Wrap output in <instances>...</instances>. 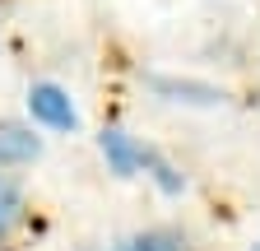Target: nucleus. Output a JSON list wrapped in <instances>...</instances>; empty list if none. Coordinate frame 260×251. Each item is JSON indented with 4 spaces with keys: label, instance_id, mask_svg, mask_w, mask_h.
<instances>
[{
    "label": "nucleus",
    "instance_id": "obj_1",
    "mask_svg": "<svg viewBox=\"0 0 260 251\" xmlns=\"http://www.w3.org/2000/svg\"><path fill=\"white\" fill-rule=\"evenodd\" d=\"M28 107H32V116L42 125H51V131H75V121H79L70 98H65V88H56V84H38L28 93Z\"/></svg>",
    "mask_w": 260,
    "mask_h": 251
},
{
    "label": "nucleus",
    "instance_id": "obj_2",
    "mask_svg": "<svg viewBox=\"0 0 260 251\" xmlns=\"http://www.w3.org/2000/svg\"><path fill=\"white\" fill-rule=\"evenodd\" d=\"M103 153H107V163H112L121 177H130V172L144 168V153H149V149H140L125 131H103Z\"/></svg>",
    "mask_w": 260,
    "mask_h": 251
},
{
    "label": "nucleus",
    "instance_id": "obj_3",
    "mask_svg": "<svg viewBox=\"0 0 260 251\" xmlns=\"http://www.w3.org/2000/svg\"><path fill=\"white\" fill-rule=\"evenodd\" d=\"M38 149H42V140L32 131H23V125H14V121H0V168L38 159Z\"/></svg>",
    "mask_w": 260,
    "mask_h": 251
},
{
    "label": "nucleus",
    "instance_id": "obj_4",
    "mask_svg": "<svg viewBox=\"0 0 260 251\" xmlns=\"http://www.w3.org/2000/svg\"><path fill=\"white\" fill-rule=\"evenodd\" d=\"M19 218H23V200H19V191H14V186L0 177V237H5V233L19 224Z\"/></svg>",
    "mask_w": 260,
    "mask_h": 251
},
{
    "label": "nucleus",
    "instance_id": "obj_5",
    "mask_svg": "<svg viewBox=\"0 0 260 251\" xmlns=\"http://www.w3.org/2000/svg\"><path fill=\"white\" fill-rule=\"evenodd\" d=\"M158 93H172V98H186V103H218V98H223L218 88H205V84H172V79H158Z\"/></svg>",
    "mask_w": 260,
    "mask_h": 251
},
{
    "label": "nucleus",
    "instance_id": "obj_6",
    "mask_svg": "<svg viewBox=\"0 0 260 251\" xmlns=\"http://www.w3.org/2000/svg\"><path fill=\"white\" fill-rule=\"evenodd\" d=\"M130 251H181V237L177 233H140L135 242H130Z\"/></svg>",
    "mask_w": 260,
    "mask_h": 251
},
{
    "label": "nucleus",
    "instance_id": "obj_7",
    "mask_svg": "<svg viewBox=\"0 0 260 251\" xmlns=\"http://www.w3.org/2000/svg\"><path fill=\"white\" fill-rule=\"evenodd\" d=\"M251 251H260V246H251Z\"/></svg>",
    "mask_w": 260,
    "mask_h": 251
}]
</instances>
